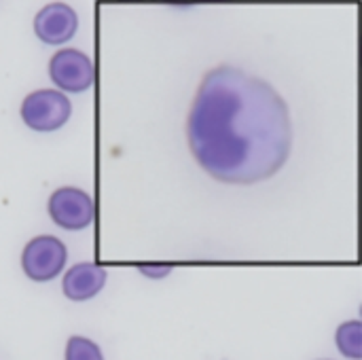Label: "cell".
Instances as JSON below:
<instances>
[{
	"instance_id": "6da1fadb",
	"label": "cell",
	"mask_w": 362,
	"mask_h": 360,
	"mask_svg": "<svg viewBox=\"0 0 362 360\" xmlns=\"http://www.w3.org/2000/svg\"><path fill=\"white\" fill-rule=\"evenodd\" d=\"M187 140L212 178L257 185L278 174L291 157V112L267 81L235 66H216L199 83Z\"/></svg>"
},
{
	"instance_id": "7a4b0ae2",
	"label": "cell",
	"mask_w": 362,
	"mask_h": 360,
	"mask_svg": "<svg viewBox=\"0 0 362 360\" xmlns=\"http://www.w3.org/2000/svg\"><path fill=\"white\" fill-rule=\"evenodd\" d=\"M19 115L23 123L34 132H55L68 123L72 104L57 89H38L25 95Z\"/></svg>"
},
{
	"instance_id": "3957f363",
	"label": "cell",
	"mask_w": 362,
	"mask_h": 360,
	"mask_svg": "<svg viewBox=\"0 0 362 360\" xmlns=\"http://www.w3.org/2000/svg\"><path fill=\"white\" fill-rule=\"evenodd\" d=\"M68 259V250L55 236H38L30 240L21 252V269L32 282L55 280Z\"/></svg>"
},
{
	"instance_id": "277c9868",
	"label": "cell",
	"mask_w": 362,
	"mask_h": 360,
	"mask_svg": "<svg viewBox=\"0 0 362 360\" xmlns=\"http://www.w3.org/2000/svg\"><path fill=\"white\" fill-rule=\"evenodd\" d=\"M49 216L66 231H83L93 223L95 206L85 191L76 187H62L49 197Z\"/></svg>"
},
{
	"instance_id": "5b68a950",
	"label": "cell",
	"mask_w": 362,
	"mask_h": 360,
	"mask_svg": "<svg viewBox=\"0 0 362 360\" xmlns=\"http://www.w3.org/2000/svg\"><path fill=\"white\" fill-rule=\"evenodd\" d=\"M49 76L57 89L68 93H83L95 81L93 62L78 49H59L49 62Z\"/></svg>"
},
{
	"instance_id": "8992f818",
	"label": "cell",
	"mask_w": 362,
	"mask_h": 360,
	"mask_svg": "<svg viewBox=\"0 0 362 360\" xmlns=\"http://www.w3.org/2000/svg\"><path fill=\"white\" fill-rule=\"evenodd\" d=\"M78 30V17L74 8L64 2H51L42 6L34 17V34L45 45H64Z\"/></svg>"
},
{
	"instance_id": "52a82bcc",
	"label": "cell",
	"mask_w": 362,
	"mask_h": 360,
	"mask_svg": "<svg viewBox=\"0 0 362 360\" xmlns=\"http://www.w3.org/2000/svg\"><path fill=\"white\" fill-rule=\"evenodd\" d=\"M106 284V269L93 263H78L64 276L62 289L70 301H87L95 297Z\"/></svg>"
},
{
	"instance_id": "ba28073f",
	"label": "cell",
	"mask_w": 362,
	"mask_h": 360,
	"mask_svg": "<svg viewBox=\"0 0 362 360\" xmlns=\"http://www.w3.org/2000/svg\"><path fill=\"white\" fill-rule=\"evenodd\" d=\"M335 342L339 352L346 359L361 360L362 359V323L361 320H348L344 323L337 333H335Z\"/></svg>"
},
{
	"instance_id": "9c48e42d",
	"label": "cell",
	"mask_w": 362,
	"mask_h": 360,
	"mask_svg": "<svg viewBox=\"0 0 362 360\" xmlns=\"http://www.w3.org/2000/svg\"><path fill=\"white\" fill-rule=\"evenodd\" d=\"M66 360H104V354L95 342L74 335L66 344Z\"/></svg>"
},
{
	"instance_id": "30bf717a",
	"label": "cell",
	"mask_w": 362,
	"mask_h": 360,
	"mask_svg": "<svg viewBox=\"0 0 362 360\" xmlns=\"http://www.w3.org/2000/svg\"><path fill=\"white\" fill-rule=\"evenodd\" d=\"M140 274L142 276H148V278H163L170 274V267H140Z\"/></svg>"
}]
</instances>
